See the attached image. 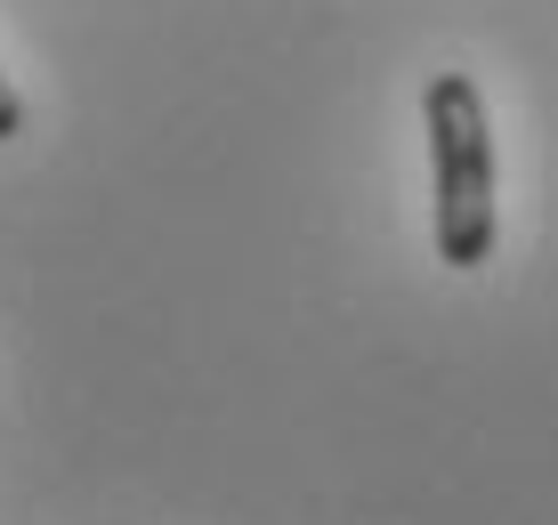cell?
<instances>
[{"instance_id": "1", "label": "cell", "mask_w": 558, "mask_h": 525, "mask_svg": "<svg viewBox=\"0 0 558 525\" xmlns=\"http://www.w3.org/2000/svg\"><path fill=\"white\" fill-rule=\"evenodd\" d=\"M421 130H429V227L446 267H486L494 259V122L486 89L461 65L429 73L421 89Z\"/></svg>"}, {"instance_id": "2", "label": "cell", "mask_w": 558, "mask_h": 525, "mask_svg": "<svg viewBox=\"0 0 558 525\" xmlns=\"http://www.w3.org/2000/svg\"><path fill=\"white\" fill-rule=\"evenodd\" d=\"M16 130H25V97H16V89H9V73H0V146H9Z\"/></svg>"}]
</instances>
